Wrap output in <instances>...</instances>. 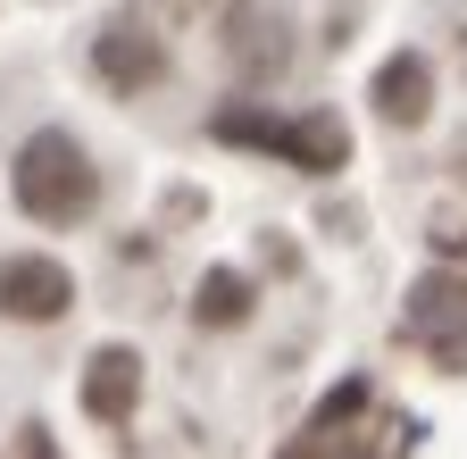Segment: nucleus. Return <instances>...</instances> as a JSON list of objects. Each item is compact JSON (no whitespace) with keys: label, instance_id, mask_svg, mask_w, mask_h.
Masks as SVG:
<instances>
[{"label":"nucleus","instance_id":"7","mask_svg":"<svg viewBox=\"0 0 467 459\" xmlns=\"http://www.w3.org/2000/svg\"><path fill=\"white\" fill-rule=\"evenodd\" d=\"M134 401H142V360L126 351V342H100L92 368H84V410H92L100 426H126Z\"/></svg>","mask_w":467,"mask_h":459},{"label":"nucleus","instance_id":"5","mask_svg":"<svg viewBox=\"0 0 467 459\" xmlns=\"http://www.w3.org/2000/svg\"><path fill=\"white\" fill-rule=\"evenodd\" d=\"M67 309H76L67 259H50V251H9V259H0V318L50 326V318H67Z\"/></svg>","mask_w":467,"mask_h":459},{"label":"nucleus","instance_id":"6","mask_svg":"<svg viewBox=\"0 0 467 459\" xmlns=\"http://www.w3.org/2000/svg\"><path fill=\"white\" fill-rule=\"evenodd\" d=\"M284 34H292V26H284V9H267V0L234 9V17H225V59H234V76H243V84L284 76V59H292V42H284Z\"/></svg>","mask_w":467,"mask_h":459},{"label":"nucleus","instance_id":"10","mask_svg":"<svg viewBox=\"0 0 467 459\" xmlns=\"http://www.w3.org/2000/svg\"><path fill=\"white\" fill-rule=\"evenodd\" d=\"M17 459H50V434H42V426H26V434H17Z\"/></svg>","mask_w":467,"mask_h":459},{"label":"nucleus","instance_id":"1","mask_svg":"<svg viewBox=\"0 0 467 459\" xmlns=\"http://www.w3.org/2000/svg\"><path fill=\"white\" fill-rule=\"evenodd\" d=\"M9 193L34 225H84L100 209V167L92 151L67 134V126H42L17 142V167H9Z\"/></svg>","mask_w":467,"mask_h":459},{"label":"nucleus","instance_id":"3","mask_svg":"<svg viewBox=\"0 0 467 459\" xmlns=\"http://www.w3.org/2000/svg\"><path fill=\"white\" fill-rule=\"evenodd\" d=\"M400 342H418V351L451 376H467V276L459 267H434L409 284L400 301Z\"/></svg>","mask_w":467,"mask_h":459},{"label":"nucleus","instance_id":"4","mask_svg":"<svg viewBox=\"0 0 467 459\" xmlns=\"http://www.w3.org/2000/svg\"><path fill=\"white\" fill-rule=\"evenodd\" d=\"M92 76L109 84V92H150L159 76H167V42H159V26L142 17V9H117L100 34H92Z\"/></svg>","mask_w":467,"mask_h":459},{"label":"nucleus","instance_id":"9","mask_svg":"<svg viewBox=\"0 0 467 459\" xmlns=\"http://www.w3.org/2000/svg\"><path fill=\"white\" fill-rule=\"evenodd\" d=\"M192 309H201V326H243V318H251V284L234 276V267H209Z\"/></svg>","mask_w":467,"mask_h":459},{"label":"nucleus","instance_id":"2","mask_svg":"<svg viewBox=\"0 0 467 459\" xmlns=\"http://www.w3.org/2000/svg\"><path fill=\"white\" fill-rule=\"evenodd\" d=\"M209 134H217V142H243V151H275L284 167H301V176H334V167L350 159V134H342L334 109H309V118H267V109L234 100V109H217V118H209Z\"/></svg>","mask_w":467,"mask_h":459},{"label":"nucleus","instance_id":"8","mask_svg":"<svg viewBox=\"0 0 467 459\" xmlns=\"http://www.w3.org/2000/svg\"><path fill=\"white\" fill-rule=\"evenodd\" d=\"M426 109H434V68H426V50H392V59L376 68V118H384V126H426Z\"/></svg>","mask_w":467,"mask_h":459}]
</instances>
